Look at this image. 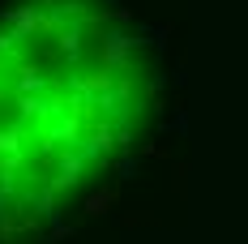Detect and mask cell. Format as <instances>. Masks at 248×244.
I'll return each mask as SVG.
<instances>
[{
  "mask_svg": "<svg viewBox=\"0 0 248 244\" xmlns=\"http://www.w3.org/2000/svg\"><path fill=\"white\" fill-rule=\"evenodd\" d=\"M107 206H111V193H94L90 201H86V214H103Z\"/></svg>",
  "mask_w": 248,
  "mask_h": 244,
  "instance_id": "cell-1",
  "label": "cell"
}]
</instances>
